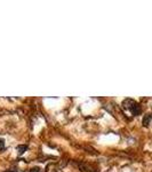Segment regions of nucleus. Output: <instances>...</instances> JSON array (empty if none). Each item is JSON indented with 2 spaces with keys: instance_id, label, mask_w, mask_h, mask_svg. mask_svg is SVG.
I'll return each mask as SVG.
<instances>
[{
  "instance_id": "f257e3e1",
  "label": "nucleus",
  "mask_w": 152,
  "mask_h": 172,
  "mask_svg": "<svg viewBox=\"0 0 152 172\" xmlns=\"http://www.w3.org/2000/svg\"><path fill=\"white\" fill-rule=\"evenodd\" d=\"M129 110H131V114H133V115H135V116H137V115H140V114H141V111H142L141 106L138 105L137 102H135L134 105L131 106V108L129 109Z\"/></svg>"
},
{
  "instance_id": "f03ea898",
  "label": "nucleus",
  "mask_w": 152,
  "mask_h": 172,
  "mask_svg": "<svg viewBox=\"0 0 152 172\" xmlns=\"http://www.w3.org/2000/svg\"><path fill=\"white\" fill-rule=\"evenodd\" d=\"M134 103H135L134 100H131V99H127V100H125V101L122 102V106H124V108L131 109V106L134 105Z\"/></svg>"
},
{
  "instance_id": "7ed1b4c3",
  "label": "nucleus",
  "mask_w": 152,
  "mask_h": 172,
  "mask_svg": "<svg viewBox=\"0 0 152 172\" xmlns=\"http://www.w3.org/2000/svg\"><path fill=\"white\" fill-rule=\"evenodd\" d=\"M151 120H152V115H151V114L145 115L144 118H143V125H144V126H148L149 124H150V122H151Z\"/></svg>"
},
{
  "instance_id": "20e7f679",
  "label": "nucleus",
  "mask_w": 152,
  "mask_h": 172,
  "mask_svg": "<svg viewBox=\"0 0 152 172\" xmlns=\"http://www.w3.org/2000/svg\"><path fill=\"white\" fill-rule=\"evenodd\" d=\"M26 149H28V146H25V145H23V146H17L18 154H23L24 151H26Z\"/></svg>"
},
{
  "instance_id": "39448f33",
  "label": "nucleus",
  "mask_w": 152,
  "mask_h": 172,
  "mask_svg": "<svg viewBox=\"0 0 152 172\" xmlns=\"http://www.w3.org/2000/svg\"><path fill=\"white\" fill-rule=\"evenodd\" d=\"M5 148V140L0 138V149H4Z\"/></svg>"
},
{
  "instance_id": "423d86ee",
  "label": "nucleus",
  "mask_w": 152,
  "mask_h": 172,
  "mask_svg": "<svg viewBox=\"0 0 152 172\" xmlns=\"http://www.w3.org/2000/svg\"><path fill=\"white\" fill-rule=\"evenodd\" d=\"M31 172H41V170L39 168H33L31 169Z\"/></svg>"
}]
</instances>
